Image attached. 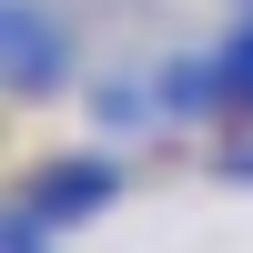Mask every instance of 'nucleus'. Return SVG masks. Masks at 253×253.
<instances>
[{"instance_id":"f257e3e1","label":"nucleus","mask_w":253,"mask_h":253,"mask_svg":"<svg viewBox=\"0 0 253 253\" xmlns=\"http://www.w3.org/2000/svg\"><path fill=\"white\" fill-rule=\"evenodd\" d=\"M81 71V31L51 0H0V91L10 101H61Z\"/></svg>"},{"instance_id":"f03ea898","label":"nucleus","mask_w":253,"mask_h":253,"mask_svg":"<svg viewBox=\"0 0 253 253\" xmlns=\"http://www.w3.org/2000/svg\"><path fill=\"white\" fill-rule=\"evenodd\" d=\"M20 203H31L41 223H61V233H81L91 213L122 203V162L112 152H61V162H41V172L20 182Z\"/></svg>"},{"instance_id":"7ed1b4c3","label":"nucleus","mask_w":253,"mask_h":253,"mask_svg":"<svg viewBox=\"0 0 253 253\" xmlns=\"http://www.w3.org/2000/svg\"><path fill=\"white\" fill-rule=\"evenodd\" d=\"M162 122H213L223 112V51H182V61H162Z\"/></svg>"},{"instance_id":"20e7f679","label":"nucleus","mask_w":253,"mask_h":253,"mask_svg":"<svg viewBox=\"0 0 253 253\" xmlns=\"http://www.w3.org/2000/svg\"><path fill=\"white\" fill-rule=\"evenodd\" d=\"M91 112L112 122V132H142V122L162 112V91H142V81H101V91H91Z\"/></svg>"},{"instance_id":"39448f33","label":"nucleus","mask_w":253,"mask_h":253,"mask_svg":"<svg viewBox=\"0 0 253 253\" xmlns=\"http://www.w3.org/2000/svg\"><path fill=\"white\" fill-rule=\"evenodd\" d=\"M223 112L253 122V20H233V41H223Z\"/></svg>"},{"instance_id":"423d86ee","label":"nucleus","mask_w":253,"mask_h":253,"mask_svg":"<svg viewBox=\"0 0 253 253\" xmlns=\"http://www.w3.org/2000/svg\"><path fill=\"white\" fill-rule=\"evenodd\" d=\"M51 243H61V223H41L31 203L10 193V213H0V253H51Z\"/></svg>"},{"instance_id":"0eeeda50","label":"nucleus","mask_w":253,"mask_h":253,"mask_svg":"<svg viewBox=\"0 0 253 253\" xmlns=\"http://www.w3.org/2000/svg\"><path fill=\"white\" fill-rule=\"evenodd\" d=\"M223 182H253V142H233V162H223Z\"/></svg>"},{"instance_id":"6e6552de","label":"nucleus","mask_w":253,"mask_h":253,"mask_svg":"<svg viewBox=\"0 0 253 253\" xmlns=\"http://www.w3.org/2000/svg\"><path fill=\"white\" fill-rule=\"evenodd\" d=\"M233 10H243V20H253V0H233Z\"/></svg>"}]
</instances>
